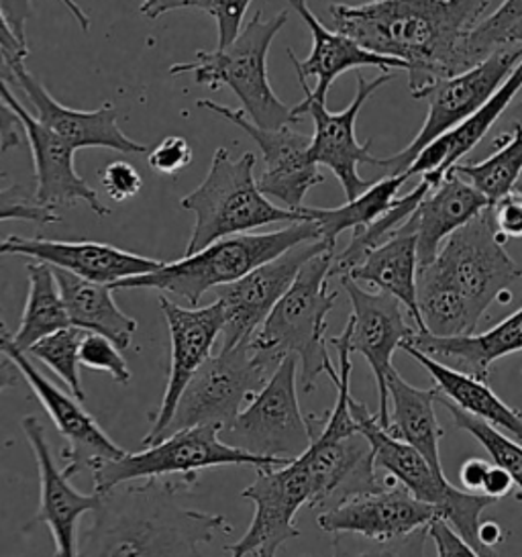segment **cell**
Wrapping results in <instances>:
<instances>
[{"label": "cell", "mask_w": 522, "mask_h": 557, "mask_svg": "<svg viewBox=\"0 0 522 557\" xmlns=\"http://www.w3.org/2000/svg\"><path fill=\"white\" fill-rule=\"evenodd\" d=\"M345 276L356 282L372 284L380 293L394 296L402 302L419 331H424L423 317L417 300L419 280V237L417 223L410 216L402 227L365 253V258L351 268Z\"/></svg>", "instance_id": "4316f807"}, {"label": "cell", "mask_w": 522, "mask_h": 557, "mask_svg": "<svg viewBox=\"0 0 522 557\" xmlns=\"http://www.w3.org/2000/svg\"><path fill=\"white\" fill-rule=\"evenodd\" d=\"M388 398L391 403V417L386 431L398 442L414 447L435 472L445 475L440 466V440L445 431L435 414L439 391L417 388L408 384L396 370H391L388 374Z\"/></svg>", "instance_id": "4dcf8cb0"}, {"label": "cell", "mask_w": 522, "mask_h": 557, "mask_svg": "<svg viewBox=\"0 0 522 557\" xmlns=\"http://www.w3.org/2000/svg\"><path fill=\"white\" fill-rule=\"evenodd\" d=\"M0 256L32 258L33 262L48 263L51 268L109 286L121 280L151 274L165 263L100 242H53L21 235L2 237Z\"/></svg>", "instance_id": "cb8c5ba5"}, {"label": "cell", "mask_w": 522, "mask_h": 557, "mask_svg": "<svg viewBox=\"0 0 522 557\" xmlns=\"http://www.w3.org/2000/svg\"><path fill=\"white\" fill-rule=\"evenodd\" d=\"M241 496L253 503L256 512L244 537L225 547L228 557H276L284 543L300 535L296 515L312 500L309 470L300 456L274 468H258Z\"/></svg>", "instance_id": "4fadbf2b"}, {"label": "cell", "mask_w": 522, "mask_h": 557, "mask_svg": "<svg viewBox=\"0 0 522 557\" xmlns=\"http://www.w3.org/2000/svg\"><path fill=\"white\" fill-rule=\"evenodd\" d=\"M27 280L29 290L25 311L21 325L13 333V342L23 351L60 329L72 327L53 268L44 262H29Z\"/></svg>", "instance_id": "d6a6232c"}, {"label": "cell", "mask_w": 522, "mask_h": 557, "mask_svg": "<svg viewBox=\"0 0 522 557\" xmlns=\"http://www.w3.org/2000/svg\"><path fill=\"white\" fill-rule=\"evenodd\" d=\"M100 184L113 200L125 202L141 193L144 178L129 162H113L100 170Z\"/></svg>", "instance_id": "f6af8a7d"}, {"label": "cell", "mask_w": 522, "mask_h": 557, "mask_svg": "<svg viewBox=\"0 0 522 557\" xmlns=\"http://www.w3.org/2000/svg\"><path fill=\"white\" fill-rule=\"evenodd\" d=\"M333 262L335 249L310 258L253 335V344L274 360L282 361L288 356L298 360L304 393L314 391L321 374L328 376L337 370L326 349V317L335 309L339 296L328 288Z\"/></svg>", "instance_id": "8992f818"}, {"label": "cell", "mask_w": 522, "mask_h": 557, "mask_svg": "<svg viewBox=\"0 0 522 557\" xmlns=\"http://www.w3.org/2000/svg\"><path fill=\"white\" fill-rule=\"evenodd\" d=\"M426 529H419L410 535L394 540H370L353 533H335L333 557H426Z\"/></svg>", "instance_id": "74e56055"}, {"label": "cell", "mask_w": 522, "mask_h": 557, "mask_svg": "<svg viewBox=\"0 0 522 557\" xmlns=\"http://www.w3.org/2000/svg\"><path fill=\"white\" fill-rule=\"evenodd\" d=\"M23 123L16 116L15 111L0 97V151H9L21 146V133Z\"/></svg>", "instance_id": "681fc988"}, {"label": "cell", "mask_w": 522, "mask_h": 557, "mask_svg": "<svg viewBox=\"0 0 522 557\" xmlns=\"http://www.w3.org/2000/svg\"><path fill=\"white\" fill-rule=\"evenodd\" d=\"M521 46H502L492 51L480 64L435 84L426 95L428 115L424 119L421 132L417 133V137L402 151H398L391 158H384L382 168L390 170L388 176L405 174L414 162V158L428 144L451 132L477 109H482L494 97V92L506 83L512 70L521 64Z\"/></svg>", "instance_id": "7c38bea8"}, {"label": "cell", "mask_w": 522, "mask_h": 557, "mask_svg": "<svg viewBox=\"0 0 522 557\" xmlns=\"http://www.w3.org/2000/svg\"><path fill=\"white\" fill-rule=\"evenodd\" d=\"M288 4L298 13V17L307 23L310 35H312V50L307 60H298L296 53L288 50V58L293 60L294 67H296L300 86L309 92L312 99L326 104V95H328L331 86L347 70L377 67L384 72H390V70L407 72L405 62L365 50L351 37L325 27L319 17L310 11L307 0H288Z\"/></svg>", "instance_id": "d4e9b609"}, {"label": "cell", "mask_w": 522, "mask_h": 557, "mask_svg": "<svg viewBox=\"0 0 522 557\" xmlns=\"http://www.w3.org/2000/svg\"><path fill=\"white\" fill-rule=\"evenodd\" d=\"M253 0H211L209 15L216 21L219 46L216 50L228 48L244 29V18Z\"/></svg>", "instance_id": "ee69618b"}, {"label": "cell", "mask_w": 522, "mask_h": 557, "mask_svg": "<svg viewBox=\"0 0 522 557\" xmlns=\"http://www.w3.org/2000/svg\"><path fill=\"white\" fill-rule=\"evenodd\" d=\"M496 151L480 164H457L451 172L473 184L494 207L500 198L514 193L522 178V127L512 125L510 135L494 139Z\"/></svg>", "instance_id": "e575fe53"}, {"label": "cell", "mask_w": 522, "mask_h": 557, "mask_svg": "<svg viewBox=\"0 0 522 557\" xmlns=\"http://www.w3.org/2000/svg\"><path fill=\"white\" fill-rule=\"evenodd\" d=\"M279 361L253 339L211 356L182 393L165 437L190 426L227 429L247 403L260 393Z\"/></svg>", "instance_id": "9c48e42d"}, {"label": "cell", "mask_w": 522, "mask_h": 557, "mask_svg": "<svg viewBox=\"0 0 522 557\" xmlns=\"http://www.w3.org/2000/svg\"><path fill=\"white\" fill-rule=\"evenodd\" d=\"M521 276V265L506 251L494 213L486 209L457 230L433 262L419 268L421 333L435 337L473 335L494 302L508 305L512 300L510 286Z\"/></svg>", "instance_id": "3957f363"}, {"label": "cell", "mask_w": 522, "mask_h": 557, "mask_svg": "<svg viewBox=\"0 0 522 557\" xmlns=\"http://www.w3.org/2000/svg\"><path fill=\"white\" fill-rule=\"evenodd\" d=\"M492 0H375L328 9L335 32L407 64L412 99L475 66L470 39Z\"/></svg>", "instance_id": "6da1fadb"}, {"label": "cell", "mask_w": 522, "mask_h": 557, "mask_svg": "<svg viewBox=\"0 0 522 557\" xmlns=\"http://www.w3.org/2000/svg\"><path fill=\"white\" fill-rule=\"evenodd\" d=\"M351 412L358 421L361 433L372 443L375 468L386 470L388 474L412 492L419 500L435 508L440 519L456 529L457 533L472 545L482 557L486 552L480 543L482 512L492 507L496 500L486 494L459 491L447 475L439 474L431 463L405 442H398L390 433L375 421L374 412L351 396Z\"/></svg>", "instance_id": "ba28073f"}, {"label": "cell", "mask_w": 522, "mask_h": 557, "mask_svg": "<svg viewBox=\"0 0 522 557\" xmlns=\"http://www.w3.org/2000/svg\"><path fill=\"white\" fill-rule=\"evenodd\" d=\"M0 72L4 81L15 84L35 109V119L62 137L72 148H104L121 153H146L144 144L130 139L119 127V109L104 102L97 111L67 109L49 95L44 83L29 72L25 60H4L0 55Z\"/></svg>", "instance_id": "ffe728a7"}, {"label": "cell", "mask_w": 522, "mask_h": 557, "mask_svg": "<svg viewBox=\"0 0 522 557\" xmlns=\"http://www.w3.org/2000/svg\"><path fill=\"white\" fill-rule=\"evenodd\" d=\"M182 9H198L209 13L211 0H139V13L149 21H156L170 11Z\"/></svg>", "instance_id": "c3c4849f"}, {"label": "cell", "mask_w": 522, "mask_h": 557, "mask_svg": "<svg viewBox=\"0 0 522 557\" xmlns=\"http://www.w3.org/2000/svg\"><path fill=\"white\" fill-rule=\"evenodd\" d=\"M505 46H521L522 48V21L510 29V34L506 35Z\"/></svg>", "instance_id": "11a10c76"}, {"label": "cell", "mask_w": 522, "mask_h": 557, "mask_svg": "<svg viewBox=\"0 0 522 557\" xmlns=\"http://www.w3.org/2000/svg\"><path fill=\"white\" fill-rule=\"evenodd\" d=\"M519 193H522V190H519Z\"/></svg>", "instance_id": "680465c9"}, {"label": "cell", "mask_w": 522, "mask_h": 557, "mask_svg": "<svg viewBox=\"0 0 522 557\" xmlns=\"http://www.w3.org/2000/svg\"><path fill=\"white\" fill-rule=\"evenodd\" d=\"M190 486L182 478H149L97 492L80 557H207L200 547L231 527L223 515L184 507L179 494Z\"/></svg>", "instance_id": "7a4b0ae2"}, {"label": "cell", "mask_w": 522, "mask_h": 557, "mask_svg": "<svg viewBox=\"0 0 522 557\" xmlns=\"http://www.w3.org/2000/svg\"><path fill=\"white\" fill-rule=\"evenodd\" d=\"M196 107L227 119L247 133L258 144L263 158V172L258 181L261 193L279 200L284 209L302 213L310 188L325 182L319 165L310 160L312 137L294 132L290 125L279 129H261L244 115L241 109H231L214 100H196Z\"/></svg>", "instance_id": "2e32d148"}, {"label": "cell", "mask_w": 522, "mask_h": 557, "mask_svg": "<svg viewBox=\"0 0 522 557\" xmlns=\"http://www.w3.org/2000/svg\"><path fill=\"white\" fill-rule=\"evenodd\" d=\"M86 333L88 331L78 327L60 329L25 351L35 360L44 361L53 374L62 377L70 394H74L78 400L86 398L80 377V345Z\"/></svg>", "instance_id": "d590c367"}, {"label": "cell", "mask_w": 522, "mask_h": 557, "mask_svg": "<svg viewBox=\"0 0 522 557\" xmlns=\"http://www.w3.org/2000/svg\"><path fill=\"white\" fill-rule=\"evenodd\" d=\"M325 249L333 247L326 246L323 239L300 244L276 260L261 263L244 278L214 288L216 300L223 305L225 312L221 349L227 351L235 345L253 339L270 312L274 311L277 300L293 286L300 268Z\"/></svg>", "instance_id": "e0dca14e"}, {"label": "cell", "mask_w": 522, "mask_h": 557, "mask_svg": "<svg viewBox=\"0 0 522 557\" xmlns=\"http://www.w3.org/2000/svg\"><path fill=\"white\" fill-rule=\"evenodd\" d=\"M286 23V11L270 18L258 11L228 48L196 51L195 62L174 64L170 74L178 76L190 72L195 74L196 84L209 90L228 86L241 102L244 115L261 129L294 125L298 119L294 116L293 107L277 99L268 74V51Z\"/></svg>", "instance_id": "52a82bcc"}, {"label": "cell", "mask_w": 522, "mask_h": 557, "mask_svg": "<svg viewBox=\"0 0 522 557\" xmlns=\"http://www.w3.org/2000/svg\"><path fill=\"white\" fill-rule=\"evenodd\" d=\"M21 429L32 445L39 472V507L32 523L23 527L29 531L35 524H46L55 543V557H80L78 524L86 512L97 507L98 494H82L70 482L62 468H58L49 447L46 426L37 417H25Z\"/></svg>", "instance_id": "7402d4cb"}, {"label": "cell", "mask_w": 522, "mask_h": 557, "mask_svg": "<svg viewBox=\"0 0 522 557\" xmlns=\"http://www.w3.org/2000/svg\"><path fill=\"white\" fill-rule=\"evenodd\" d=\"M64 4L65 9L70 11V15L76 18V23L80 25L82 32L86 34L90 29V17L84 13L80 4L76 0H60ZM0 7L4 11V17L9 21L13 34L16 39L27 46V35H25V27H27V21L33 15V2L32 0H0Z\"/></svg>", "instance_id": "7bdbcfd3"}, {"label": "cell", "mask_w": 522, "mask_h": 557, "mask_svg": "<svg viewBox=\"0 0 522 557\" xmlns=\"http://www.w3.org/2000/svg\"><path fill=\"white\" fill-rule=\"evenodd\" d=\"M489 461L486 459L472 458L468 461H463L461 470H459V480H461V486L468 492H477L482 494V486H484V480L489 470Z\"/></svg>", "instance_id": "816d5d0a"}, {"label": "cell", "mask_w": 522, "mask_h": 557, "mask_svg": "<svg viewBox=\"0 0 522 557\" xmlns=\"http://www.w3.org/2000/svg\"><path fill=\"white\" fill-rule=\"evenodd\" d=\"M0 51L4 60H25L29 55V48L16 39L9 21L4 17L2 7H0Z\"/></svg>", "instance_id": "f5cc1de1"}, {"label": "cell", "mask_w": 522, "mask_h": 557, "mask_svg": "<svg viewBox=\"0 0 522 557\" xmlns=\"http://www.w3.org/2000/svg\"><path fill=\"white\" fill-rule=\"evenodd\" d=\"M426 533H428V540H433L437 545L439 557H482L451 524L440 517L426 527Z\"/></svg>", "instance_id": "bcb514c9"}, {"label": "cell", "mask_w": 522, "mask_h": 557, "mask_svg": "<svg viewBox=\"0 0 522 557\" xmlns=\"http://www.w3.org/2000/svg\"><path fill=\"white\" fill-rule=\"evenodd\" d=\"M82 366L107 372L113 376L114 382L119 384H129L130 370L127 360L121 356L119 347L97 333H86L80 345Z\"/></svg>", "instance_id": "60d3db41"}, {"label": "cell", "mask_w": 522, "mask_h": 557, "mask_svg": "<svg viewBox=\"0 0 522 557\" xmlns=\"http://www.w3.org/2000/svg\"><path fill=\"white\" fill-rule=\"evenodd\" d=\"M496 230L505 239H522V193L514 190L500 198L494 207Z\"/></svg>", "instance_id": "7dc6e473"}, {"label": "cell", "mask_w": 522, "mask_h": 557, "mask_svg": "<svg viewBox=\"0 0 522 557\" xmlns=\"http://www.w3.org/2000/svg\"><path fill=\"white\" fill-rule=\"evenodd\" d=\"M298 360L288 356L237 419L221 433L231 447L288 463L310 447V426L298 403Z\"/></svg>", "instance_id": "8fae6325"}, {"label": "cell", "mask_w": 522, "mask_h": 557, "mask_svg": "<svg viewBox=\"0 0 522 557\" xmlns=\"http://www.w3.org/2000/svg\"><path fill=\"white\" fill-rule=\"evenodd\" d=\"M192 158H195V151L188 144V139L179 135H170L149 151L147 164L158 174L176 176L184 168L192 164Z\"/></svg>", "instance_id": "b9f144b4"}, {"label": "cell", "mask_w": 522, "mask_h": 557, "mask_svg": "<svg viewBox=\"0 0 522 557\" xmlns=\"http://www.w3.org/2000/svg\"><path fill=\"white\" fill-rule=\"evenodd\" d=\"M512 488H514L512 475L508 474L502 466L492 463L488 474H486V480H484V486H482V494H486V496L494 498L498 503V500H502L505 496H508Z\"/></svg>", "instance_id": "f907efd6"}, {"label": "cell", "mask_w": 522, "mask_h": 557, "mask_svg": "<svg viewBox=\"0 0 522 557\" xmlns=\"http://www.w3.org/2000/svg\"><path fill=\"white\" fill-rule=\"evenodd\" d=\"M514 190H522V181L517 184V188Z\"/></svg>", "instance_id": "6f0895ef"}, {"label": "cell", "mask_w": 522, "mask_h": 557, "mask_svg": "<svg viewBox=\"0 0 522 557\" xmlns=\"http://www.w3.org/2000/svg\"><path fill=\"white\" fill-rule=\"evenodd\" d=\"M4 329H7V323H4V314H2V309H0V335L4 333ZM21 380H23V376H21L15 361L11 360L2 351V347H0V394L4 393V391L16 388Z\"/></svg>", "instance_id": "db71d44e"}, {"label": "cell", "mask_w": 522, "mask_h": 557, "mask_svg": "<svg viewBox=\"0 0 522 557\" xmlns=\"http://www.w3.org/2000/svg\"><path fill=\"white\" fill-rule=\"evenodd\" d=\"M408 181L407 174L400 176H386L382 181L374 182L363 195L353 200H347V205L337 209H314L304 207L302 211L309 214L310 221H314L321 231V239L326 246L335 249L337 237L343 231H359L370 227L382 214L390 209L391 202L398 198V190Z\"/></svg>", "instance_id": "836d02e7"}, {"label": "cell", "mask_w": 522, "mask_h": 557, "mask_svg": "<svg viewBox=\"0 0 522 557\" xmlns=\"http://www.w3.org/2000/svg\"><path fill=\"white\" fill-rule=\"evenodd\" d=\"M445 409L449 410L453 423L459 429L468 431L472 437H475L477 442L482 443L486 447V451L489 454V458L494 463L502 466L508 474L512 475L514 480V486L522 492V445L521 443L510 440L505 433H500L498 429L475 419L470 412L465 410L457 409L453 403L445 400L439 394V400Z\"/></svg>", "instance_id": "8d00e7d4"}, {"label": "cell", "mask_w": 522, "mask_h": 557, "mask_svg": "<svg viewBox=\"0 0 522 557\" xmlns=\"http://www.w3.org/2000/svg\"><path fill=\"white\" fill-rule=\"evenodd\" d=\"M414 347L424 356L440 361L445 366L451 363L459 372L486 380L492 366L506 356L522 351V307L496 327L480 335H461V337H435L431 333L417 331L402 347ZM400 347V349H402Z\"/></svg>", "instance_id": "83f0119b"}, {"label": "cell", "mask_w": 522, "mask_h": 557, "mask_svg": "<svg viewBox=\"0 0 522 557\" xmlns=\"http://www.w3.org/2000/svg\"><path fill=\"white\" fill-rule=\"evenodd\" d=\"M0 347L15 361L35 398L48 410L49 419L62 433L65 440L62 451L65 475L74 478L86 470L92 472V468L100 461H113L127 454L107 435V431H102L90 412L82 409L80 400L74 394L64 393L33 366L27 354L16 347L9 327L0 335Z\"/></svg>", "instance_id": "9a60e30c"}, {"label": "cell", "mask_w": 522, "mask_h": 557, "mask_svg": "<svg viewBox=\"0 0 522 557\" xmlns=\"http://www.w3.org/2000/svg\"><path fill=\"white\" fill-rule=\"evenodd\" d=\"M343 290L349 296L353 312L347 321L351 354L363 356L374 372L377 386L375 421L384 429L390 425L388 374L394 370L391 358L417 331L408 327L402 302L386 293H370L359 282L341 276Z\"/></svg>", "instance_id": "ac0fdd59"}, {"label": "cell", "mask_w": 522, "mask_h": 557, "mask_svg": "<svg viewBox=\"0 0 522 557\" xmlns=\"http://www.w3.org/2000/svg\"><path fill=\"white\" fill-rule=\"evenodd\" d=\"M0 97L21 119L27 135L33 153L37 202L53 211L58 207H74L76 202H86L92 213H97L98 216H109L111 209L98 198L97 190L76 172V164H74L76 149L65 144L62 137H58L25 109V104L16 99L13 90L9 88L2 72H0Z\"/></svg>", "instance_id": "44dd1931"}, {"label": "cell", "mask_w": 522, "mask_h": 557, "mask_svg": "<svg viewBox=\"0 0 522 557\" xmlns=\"http://www.w3.org/2000/svg\"><path fill=\"white\" fill-rule=\"evenodd\" d=\"M402 349L431 374L435 388L445 400L453 403L457 409L465 410L475 419L498 429L500 433L505 431V435L522 445V410L506 405L505 400L489 388L486 380L459 372L451 366H445L440 361L424 356L423 351L414 347L405 345Z\"/></svg>", "instance_id": "f546056e"}, {"label": "cell", "mask_w": 522, "mask_h": 557, "mask_svg": "<svg viewBox=\"0 0 522 557\" xmlns=\"http://www.w3.org/2000/svg\"><path fill=\"white\" fill-rule=\"evenodd\" d=\"M219 466H251L258 470L282 466V461L258 458L244 449L231 447L221 440L216 426H190L163 437L162 442L147 445L137 454H125L123 458L97 463L92 468V492L100 494L133 480L172 475H179L182 480L196 484L198 472Z\"/></svg>", "instance_id": "30bf717a"}, {"label": "cell", "mask_w": 522, "mask_h": 557, "mask_svg": "<svg viewBox=\"0 0 522 557\" xmlns=\"http://www.w3.org/2000/svg\"><path fill=\"white\" fill-rule=\"evenodd\" d=\"M167 331H170V370H167V384L163 393L162 405L158 412L151 417L153 425L144 437V447L162 442L167 425L176 412L179 396L190 384L196 372L204 366V361L212 356V347L216 339L223 335L225 327V312L223 305L214 300L207 307H179L174 300L160 296Z\"/></svg>", "instance_id": "d6986e66"}, {"label": "cell", "mask_w": 522, "mask_h": 557, "mask_svg": "<svg viewBox=\"0 0 522 557\" xmlns=\"http://www.w3.org/2000/svg\"><path fill=\"white\" fill-rule=\"evenodd\" d=\"M62 216L53 209H48L37 202L35 195H29L25 186L11 184L0 188V223L4 221H29L39 227L53 225Z\"/></svg>", "instance_id": "ab89813d"}, {"label": "cell", "mask_w": 522, "mask_h": 557, "mask_svg": "<svg viewBox=\"0 0 522 557\" xmlns=\"http://www.w3.org/2000/svg\"><path fill=\"white\" fill-rule=\"evenodd\" d=\"M522 21V0H505L494 15L484 18L470 39V55L473 64L486 60L489 53L505 46L506 35Z\"/></svg>", "instance_id": "f35d334b"}, {"label": "cell", "mask_w": 522, "mask_h": 557, "mask_svg": "<svg viewBox=\"0 0 522 557\" xmlns=\"http://www.w3.org/2000/svg\"><path fill=\"white\" fill-rule=\"evenodd\" d=\"M437 517L435 508L391 478L384 491L351 496L326 508L316 517V523L333 535L353 533L370 540H394L426 529Z\"/></svg>", "instance_id": "603a6c76"}, {"label": "cell", "mask_w": 522, "mask_h": 557, "mask_svg": "<svg viewBox=\"0 0 522 557\" xmlns=\"http://www.w3.org/2000/svg\"><path fill=\"white\" fill-rule=\"evenodd\" d=\"M486 209H492L488 198L465 178L449 172L412 214L419 237V268L433 262L443 244Z\"/></svg>", "instance_id": "f1b7e54d"}, {"label": "cell", "mask_w": 522, "mask_h": 557, "mask_svg": "<svg viewBox=\"0 0 522 557\" xmlns=\"http://www.w3.org/2000/svg\"><path fill=\"white\" fill-rule=\"evenodd\" d=\"M510 121H512V125H521L522 127V100H519V102L512 107Z\"/></svg>", "instance_id": "9f6ffc18"}, {"label": "cell", "mask_w": 522, "mask_h": 557, "mask_svg": "<svg viewBox=\"0 0 522 557\" xmlns=\"http://www.w3.org/2000/svg\"><path fill=\"white\" fill-rule=\"evenodd\" d=\"M391 78L394 76L390 72H384L372 83L365 81V76H358L356 97L349 102V107L339 113H331L326 104L312 99L304 88H302L304 100L293 107L294 116L298 121L302 115L312 116L314 135L309 149L310 160L316 165H325L337 176L347 200L358 198L374 184L359 176V165L368 164L375 168L384 165V158H375L370 153L372 141L359 144L356 123L363 104L370 100L377 88L390 83Z\"/></svg>", "instance_id": "5bb4252c"}, {"label": "cell", "mask_w": 522, "mask_h": 557, "mask_svg": "<svg viewBox=\"0 0 522 557\" xmlns=\"http://www.w3.org/2000/svg\"><path fill=\"white\" fill-rule=\"evenodd\" d=\"M72 327L111 339L119 349H129L137 321L116 307L113 288L53 268Z\"/></svg>", "instance_id": "1f68e13d"}, {"label": "cell", "mask_w": 522, "mask_h": 557, "mask_svg": "<svg viewBox=\"0 0 522 557\" xmlns=\"http://www.w3.org/2000/svg\"><path fill=\"white\" fill-rule=\"evenodd\" d=\"M316 239H321V231L314 221L290 223L272 233H241L219 239L176 262L163 263L151 274L121 280L111 288L160 290L188 300L190 307H198L200 298L209 290L237 282L261 263L272 262L288 249Z\"/></svg>", "instance_id": "277c9868"}, {"label": "cell", "mask_w": 522, "mask_h": 557, "mask_svg": "<svg viewBox=\"0 0 522 557\" xmlns=\"http://www.w3.org/2000/svg\"><path fill=\"white\" fill-rule=\"evenodd\" d=\"M256 156L251 151L233 158L227 148H219L212 156L209 174L192 193L179 198L184 211L195 213V230L184 256L211 246L219 239L241 235L276 223H302L309 214L270 202L253 176ZM304 209V207H302Z\"/></svg>", "instance_id": "5b68a950"}, {"label": "cell", "mask_w": 522, "mask_h": 557, "mask_svg": "<svg viewBox=\"0 0 522 557\" xmlns=\"http://www.w3.org/2000/svg\"><path fill=\"white\" fill-rule=\"evenodd\" d=\"M521 88L522 60L482 109H477L451 132L437 137L414 158V162L405 172L408 178L423 176V181L428 182L433 188L439 186L440 181L459 164V160H463L488 135L494 123L508 111L510 102L521 92Z\"/></svg>", "instance_id": "484cf974"}]
</instances>
